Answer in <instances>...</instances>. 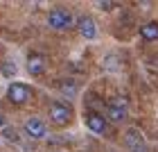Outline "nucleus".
<instances>
[{
  "label": "nucleus",
  "instance_id": "f257e3e1",
  "mask_svg": "<svg viewBox=\"0 0 158 152\" xmlns=\"http://www.w3.org/2000/svg\"><path fill=\"white\" fill-rule=\"evenodd\" d=\"M48 25L54 27V30H66V27L73 25V16L66 9H52L48 14Z\"/></svg>",
  "mask_w": 158,
  "mask_h": 152
},
{
  "label": "nucleus",
  "instance_id": "f03ea898",
  "mask_svg": "<svg viewBox=\"0 0 158 152\" xmlns=\"http://www.w3.org/2000/svg\"><path fill=\"white\" fill-rule=\"evenodd\" d=\"M23 129H25V134L30 136V139H43V136L48 134V125L41 118H27Z\"/></svg>",
  "mask_w": 158,
  "mask_h": 152
},
{
  "label": "nucleus",
  "instance_id": "7ed1b4c3",
  "mask_svg": "<svg viewBox=\"0 0 158 152\" xmlns=\"http://www.w3.org/2000/svg\"><path fill=\"white\" fill-rule=\"evenodd\" d=\"M50 118H52L56 125H66L70 120V107L63 102H52L50 105Z\"/></svg>",
  "mask_w": 158,
  "mask_h": 152
},
{
  "label": "nucleus",
  "instance_id": "20e7f679",
  "mask_svg": "<svg viewBox=\"0 0 158 152\" xmlns=\"http://www.w3.org/2000/svg\"><path fill=\"white\" fill-rule=\"evenodd\" d=\"M84 120H86V127L88 129H93L95 134H104L106 129H109V125H106V120L99 116L97 111H88L84 116Z\"/></svg>",
  "mask_w": 158,
  "mask_h": 152
},
{
  "label": "nucleus",
  "instance_id": "39448f33",
  "mask_svg": "<svg viewBox=\"0 0 158 152\" xmlns=\"http://www.w3.org/2000/svg\"><path fill=\"white\" fill-rule=\"evenodd\" d=\"M7 93H9V100H11L14 105H23L25 100L30 98V89H27L25 84H18V82H16V84H11Z\"/></svg>",
  "mask_w": 158,
  "mask_h": 152
},
{
  "label": "nucleus",
  "instance_id": "423d86ee",
  "mask_svg": "<svg viewBox=\"0 0 158 152\" xmlns=\"http://www.w3.org/2000/svg\"><path fill=\"white\" fill-rule=\"evenodd\" d=\"M77 27H79V32H81L84 39H95V37H97L95 20H93L90 16H81V18L77 20Z\"/></svg>",
  "mask_w": 158,
  "mask_h": 152
},
{
  "label": "nucleus",
  "instance_id": "0eeeda50",
  "mask_svg": "<svg viewBox=\"0 0 158 152\" xmlns=\"http://www.w3.org/2000/svg\"><path fill=\"white\" fill-rule=\"evenodd\" d=\"M27 70H30V75H43L45 73V59L41 55H32L27 59Z\"/></svg>",
  "mask_w": 158,
  "mask_h": 152
},
{
  "label": "nucleus",
  "instance_id": "6e6552de",
  "mask_svg": "<svg viewBox=\"0 0 158 152\" xmlns=\"http://www.w3.org/2000/svg\"><path fill=\"white\" fill-rule=\"evenodd\" d=\"M140 37L145 41H158V23L156 20H147L145 25H140Z\"/></svg>",
  "mask_w": 158,
  "mask_h": 152
},
{
  "label": "nucleus",
  "instance_id": "1a4fd4ad",
  "mask_svg": "<svg viewBox=\"0 0 158 152\" xmlns=\"http://www.w3.org/2000/svg\"><path fill=\"white\" fill-rule=\"evenodd\" d=\"M124 141H127V145L131 148L133 152L142 150V136H140V132H138V129H129V132L124 134Z\"/></svg>",
  "mask_w": 158,
  "mask_h": 152
},
{
  "label": "nucleus",
  "instance_id": "9d476101",
  "mask_svg": "<svg viewBox=\"0 0 158 152\" xmlns=\"http://www.w3.org/2000/svg\"><path fill=\"white\" fill-rule=\"evenodd\" d=\"M106 116H109V120H113V123H122V120L127 118V109H120V107H111L109 105Z\"/></svg>",
  "mask_w": 158,
  "mask_h": 152
},
{
  "label": "nucleus",
  "instance_id": "9b49d317",
  "mask_svg": "<svg viewBox=\"0 0 158 152\" xmlns=\"http://www.w3.org/2000/svg\"><path fill=\"white\" fill-rule=\"evenodd\" d=\"M0 73H2L5 77H14L16 75V64H14L11 59H5L2 66H0Z\"/></svg>",
  "mask_w": 158,
  "mask_h": 152
},
{
  "label": "nucleus",
  "instance_id": "f8f14e48",
  "mask_svg": "<svg viewBox=\"0 0 158 152\" xmlns=\"http://www.w3.org/2000/svg\"><path fill=\"white\" fill-rule=\"evenodd\" d=\"M111 107H120V109H127V100H124V98H115V100L111 102Z\"/></svg>",
  "mask_w": 158,
  "mask_h": 152
},
{
  "label": "nucleus",
  "instance_id": "ddd939ff",
  "mask_svg": "<svg viewBox=\"0 0 158 152\" xmlns=\"http://www.w3.org/2000/svg\"><path fill=\"white\" fill-rule=\"evenodd\" d=\"M97 7H99V9H102V11H109L111 7H113V5L109 2V0H102V2H97Z\"/></svg>",
  "mask_w": 158,
  "mask_h": 152
}]
</instances>
